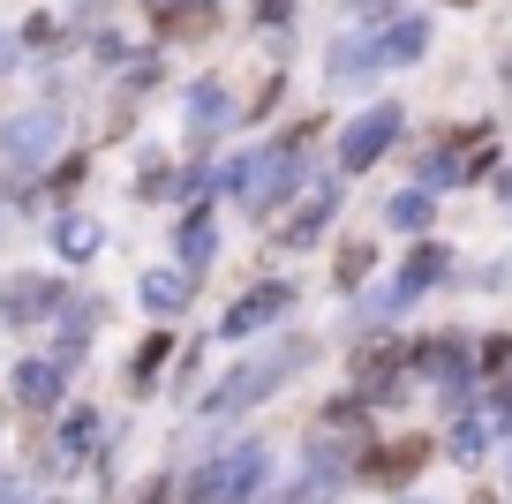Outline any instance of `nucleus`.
<instances>
[{
    "label": "nucleus",
    "instance_id": "nucleus-11",
    "mask_svg": "<svg viewBox=\"0 0 512 504\" xmlns=\"http://www.w3.org/2000/svg\"><path fill=\"white\" fill-rule=\"evenodd\" d=\"M332 204H339V196H332V189H309V204H302V211H294V219H287V226H279V241H309V234H317V226H324V219H332Z\"/></svg>",
    "mask_w": 512,
    "mask_h": 504
},
{
    "label": "nucleus",
    "instance_id": "nucleus-16",
    "mask_svg": "<svg viewBox=\"0 0 512 504\" xmlns=\"http://www.w3.org/2000/svg\"><path fill=\"white\" fill-rule=\"evenodd\" d=\"M392 226H407V234H415V226H430V196H422V189L392 196Z\"/></svg>",
    "mask_w": 512,
    "mask_h": 504
},
{
    "label": "nucleus",
    "instance_id": "nucleus-10",
    "mask_svg": "<svg viewBox=\"0 0 512 504\" xmlns=\"http://www.w3.org/2000/svg\"><path fill=\"white\" fill-rule=\"evenodd\" d=\"M437 271H445V249H437V241H422V249L407 256V271H400V286H392V294H400V301H407V294H422Z\"/></svg>",
    "mask_w": 512,
    "mask_h": 504
},
{
    "label": "nucleus",
    "instance_id": "nucleus-20",
    "mask_svg": "<svg viewBox=\"0 0 512 504\" xmlns=\"http://www.w3.org/2000/svg\"><path fill=\"white\" fill-rule=\"evenodd\" d=\"M159 362H166V339H151V347L136 354V384H144V377H151V369H159Z\"/></svg>",
    "mask_w": 512,
    "mask_h": 504
},
{
    "label": "nucleus",
    "instance_id": "nucleus-23",
    "mask_svg": "<svg viewBox=\"0 0 512 504\" xmlns=\"http://www.w3.org/2000/svg\"><path fill=\"white\" fill-rule=\"evenodd\" d=\"M354 8H384V0H354Z\"/></svg>",
    "mask_w": 512,
    "mask_h": 504
},
{
    "label": "nucleus",
    "instance_id": "nucleus-5",
    "mask_svg": "<svg viewBox=\"0 0 512 504\" xmlns=\"http://www.w3.org/2000/svg\"><path fill=\"white\" fill-rule=\"evenodd\" d=\"M151 23L166 38H211L219 31V0H151Z\"/></svg>",
    "mask_w": 512,
    "mask_h": 504
},
{
    "label": "nucleus",
    "instance_id": "nucleus-9",
    "mask_svg": "<svg viewBox=\"0 0 512 504\" xmlns=\"http://www.w3.org/2000/svg\"><path fill=\"white\" fill-rule=\"evenodd\" d=\"M53 392H61V369L53 362H23L16 369V399L23 407H53Z\"/></svg>",
    "mask_w": 512,
    "mask_h": 504
},
{
    "label": "nucleus",
    "instance_id": "nucleus-1",
    "mask_svg": "<svg viewBox=\"0 0 512 504\" xmlns=\"http://www.w3.org/2000/svg\"><path fill=\"white\" fill-rule=\"evenodd\" d=\"M256 474H264V452L241 444V452H226V459H211V467L189 474V504H226V497H241Z\"/></svg>",
    "mask_w": 512,
    "mask_h": 504
},
{
    "label": "nucleus",
    "instance_id": "nucleus-18",
    "mask_svg": "<svg viewBox=\"0 0 512 504\" xmlns=\"http://www.w3.org/2000/svg\"><path fill=\"white\" fill-rule=\"evenodd\" d=\"M181 256H196V264L211 256V219H189V226H181Z\"/></svg>",
    "mask_w": 512,
    "mask_h": 504
},
{
    "label": "nucleus",
    "instance_id": "nucleus-8",
    "mask_svg": "<svg viewBox=\"0 0 512 504\" xmlns=\"http://www.w3.org/2000/svg\"><path fill=\"white\" fill-rule=\"evenodd\" d=\"M422 46H430V23H392V31L369 46V61H415Z\"/></svg>",
    "mask_w": 512,
    "mask_h": 504
},
{
    "label": "nucleus",
    "instance_id": "nucleus-15",
    "mask_svg": "<svg viewBox=\"0 0 512 504\" xmlns=\"http://www.w3.org/2000/svg\"><path fill=\"white\" fill-rule=\"evenodd\" d=\"M53 241H61V256H91L98 249V226L91 219H61V234H53Z\"/></svg>",
    "mask_w": 512,
    "mask_h": 504
},
{
    "label": "nucleus",
    "instance_id": "nucleus-22",
    "mask_svg": "<svg viewBox=\"0 0 512 504\" xmlns=\"http://www.w3.org/2000/svg\"><path fill=\"white\" fill-rule=\"evenodd\" d=\"M166 497H174L166 482H144V497H136V504H166Z\"/></svg>",
    "mask_w": 512,
    "mask_h": 504
},
{
    "label": "nucleus",
    "instance_id": "nucleus-17",
    "mask_svg": "<svg viewBox=\"0 0 512 504\" xmlns=\"http://www.w3.org/2000/svg\"><path fill=\"white\" fill-rule=\"evenodd\" d=\"M189 113H196V121H219V113H226V91H219V83H196V91H189Z\"/></svg>",
    "mask_w": 512,
    "mask_h": 504
},
{
    "label": "nucleus",
    "instance_id": "nucleus-2",
    "mask_svg": "<svg viewBox=\"0 0 512 504\" xmlns=\"http://www.w3.org/2000/svg\"><path fill=\"white\" fill-rule=\"evenodd\" d=\"M482 158H497V136L490 128H467L437 158H422V181H467V174H482Z\"/></svg>",
    "mask_w": 512,
    "mask_h": 504
},
{
    "label": "nucleus",
    "instance_id": "nucleus-24",
    "mask_svg": "<svg viewBox=\"0 0 512 504\" xmlns=\"http://www.w3.org/2000/svg\"><path fill=\"white\" fill-rule=\"evenodd\" d=\"M0 61H8V46H0Z\"/></svg>",
    "mask_w": 512,
    "mask_h": 504
},
{
    "label": "nucleus",
    "instance_id": "nucleus-13",
    "mask_svg": "<svg viewBox=\"0 0 512 504\" xmlns=\"http://www.w3.org/2000/svg\"><path fill=\"white\" fill-rule=\"evenodd\" d=\"M53 301H61V294H53V286H46V279H23V286H16V294H8V324H23V316H38V309H53Z\"/></svg>",
    "mask_w": 512,
    "mask_h": 504
},
{
    "label": "nucleus",
    "instance_id": "nucleus-6",
    "mask_svg": "<svg viewBox=\"0 0 512 504\" xmlns=\"http://www.w3.org/2000/svg\"><path fill=\"white\" fill-rule=\"evenodd\" d=\"M287 309H294V286H256V294H241L234 309H226V331L249 339V331H264L272 316H287Z\"/></svg>",
    "mask_w": 512,
    "mask_h": 504
},
{
    "label": "nucleus",
    "instance_id": "nucleus-7",
    "mask_svg": "<svg viewBox=\"0 0 512 504\" xmlns=\"http://www.w3.org/2000/svg\"><path fill=\"white\" fill-rule=\"evenodd\" d=\"M53 136H61L53 113H23V121H8V158H16V166H38V158L53 151Z\"/></svg>",
    "mask_w": 512,
    "mask_h": 504
},
{
    "label": "nucleus",
    "instance_id": "nucleus-12",
    "mask_svg": "<svg viewBox=\"0 0 512 504\" xmlns=\"http://www.w3.org/2000/svg\"><path fill=\"white\" fill-rule=\"evenodd\" d=\"M144 301H151V309H181V301H189V271H151Z\"/></svg>",
    "mask_w": 512,
    "mask_h": 504
},
{
    "label": "nucleus",
    "instance_id": "nucleus-21",
    "mask_svg": "<svg viewBox=\"0 0 512 504\" xmlns=\"http://www.w3.org/2000/svg\"><path fill=\"white\" fill-rule=\"evenodd\" d=\"M287 8H294V0H256V16H264V23H279Z\"/></svg>",
    "mask_w": 512,
    "mask_h": 504
},
{
    "label": "nucleus",
    "instance_id": "nucleus-4",
    "mask_svg": "<svg viewBox=\"0 0 512 504\" xmlns=\"http://www.w3.org/2000/svg\"><path fill=\"white\" fill-rule=\"evenodd\" d=\"M422 459H430V437H392V444H369L362 452V474L369 482H407Z\"/></svg>",
    "mask_w": 512,
    "mask_h": 504
},
{
    "label": "nucleus",
    "instance_id": "nucleus-3",
    "mask_svg": "<svg viewBox=\"0 0 512 504\" xmlns=\"http://www.w3.org/2000/svg\"><path fill=\"white\" fill-rule=\"evenodd\" d=\"M400 136V106H392V98H384V106H369L362 121L347 128V143H339V158H347V166H377L384 158V143Z\"/></svg>",
    "mask_w": 512,
    "mask_h": 504
},
{
    "label": "nucleus",
    "instance_id": "nucleus-19",
    "mask_svg": "<svg viewBox=\"0 0 512 504\" xmlns=\"http://www.w3.org/2000/svg\"><path fill=\"white\" fill-rule=\"evenodd\" d=\"M369 264H377V256H369V241H347V256H339V279H362Z\"/></svg>",
    "mask_w": 512,
    "mask_h": 504
},
{
    "label": "nucleus",
    "instance_id": "nucleus-14",
    "mask_svg": "<svg viewBox=\"0 0 512 504\" xmlns=\"http://www.w3.org/2000/svg\"><path fill=\"white\" fill-rule=\"evenodd\" d=\"M91 437H98V414H91V407H76V414H68V429H61V452H68V459H83V452H91Z\"/></svg>",
    "mask_w": 512,
    "mask_h": 504
}]
</instances>
